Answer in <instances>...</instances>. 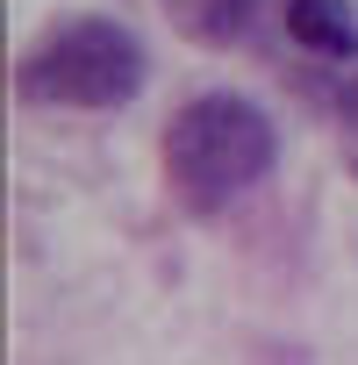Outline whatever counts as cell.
Here are the masks:
<instances>
[{
	"label": "cell",
	"instance_id": "6da1fadb",
	"mask_svg": "<svg viewBox=\"0 0 358 365\" xmlns=\"http://www.w3.org/2000/svg\"><path fill=\"white\" fill-rule=\"evenodd\" d=\"M272 158H280V129L244 93H201L165 129V179L194 215H215L237 194H251L272 172Z\"/></svg>",
	"mask_w": 358,
	"mask_h": 365
},
{
	"label": "cell",
	"instance_id": "7a4b0ae2",
	"mask_svg": "<svg viewBox=\"0 0 358 365\" xmlns=\"http://www.w3.org/2000/svg\"><path fill=\"white\" fill-rule=\"evenodd\" d=\"M143 86V43L108 15H58L22 58L15 93L36 108H122Z\"/></svg>",
	"mask_w": 358,
	"mask_h": 365
},
{
	"label": "cell",
	"instance_id": "3957f363",
	"mask_svg": "<svg viewBox=\"0 0 358 365\" xmlns=\"http://www.w3.org/2000/svg\"><path fill=\"white\" fill-rule=\"evenodd\" d=\"M287 36L315 58H358V8L351 0H287Z\"/></svg>",
	"mask_w": 358,
	"mask_h": 365
},
{
	"label": "cell",
	"instance_id": "277c9868",
	"mask_svg": "<svg viewBox=\"0 0 358 365\" xmlns=\"http://www.w3.org/2000/svg\"><path fill=\"white\" fill-rule=\"evenodd\" d=\"M165 15L187 29L194 43H215V51H230V43H244L251 36V15H258V0H165Z\"/></svg>",
	"mask_w": 358,
	"mask_h": 365
},
{
	"label": "cell",
	"instance_id": "5b68a950",
	"mask_svg": "<svg viewBox=\"0 0 358 365\" xmlns=\"http://www.w3.org/2000/svg\"><path fill=\"white\" fill-rule=\"evenodd\" d=\"M337 143H344V165L358 172V72L344 79V101H337Z\"/></svg>",
	"mask_w": 358,
	"mask_h": 365
}]
</instances>
